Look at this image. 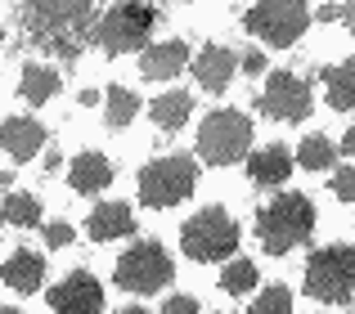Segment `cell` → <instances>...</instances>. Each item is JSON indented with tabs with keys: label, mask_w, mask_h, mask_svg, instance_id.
I'll return each instance as SVG.
<instances>
[{
	"label": "cell",
	"mask_w": 355,
	"mask_h": 314,
	"mask_svg": "<svg viewBox=\"0 0 355 314\" xmlns=\"http://www.w3.org/2000/svg\"><path fill=\"white\" fill-rule=\"evenodd\" d=\"M99 14L86 0H36V5H18V27L36 50L54 54V59H77L90 41H95Z\"/></svg>",
	"instance_id": "cell-1"
},
{
	"label": "cell",
	"mask_w": 355,
	"mask_h": 314,
	"mask_svg": "<svg viewBox=\"0 0 355 314\" xmlns=\"http://www.w3.org/2000/svg\"><path fill=\"white\" fill-rule=\"evenodd\" d=\"M315 229V207L302 193H279L275 202H266L257 216V238L270 256H284L293 247H302Z\"/></svg>",
	"instance_id": "cell-2"
},
{
	"label": "cell",
	"mask_w": 355,
	"mask_h": 314,
	"mask_svg": "<svg viewBox=\"0 0 355 314\" xmlns=\"http://www.w3.org/2000/svg\"><path fill=\"white\" fill-rule=\"evenodd\" d=\"M180 247H184V256L198 261V265H211V261H220V256H234V247H239L234 216H230L225 207H202L193 220H184Z\"/></svg>",
	"instance_id": "cell-3"
},
{
	"label": "cell",
	"mask_w": 355,
	"mask_h": 314,
	"mask_svg": "<svg viewBox=\"0 0 355 314\" xmlns=\"http://www.w3.org/2000/svg\"><path fill=\"white\" fill-rule=\"evenodd\" d=\"M193 184H198V166H193V157L175 153V157H157V162H148L144 171H139V202L144 207H175V202H184L193 193Z\"/></svg>",
	"instance_id": "cell-4"
},
{
	"label": "cell",
	"mask_w": 355,
	"mask_h": 314,
	"mask_svg": "<svg viewBox=\"0 0 355 314\" xmlns=\"http://www.w3.org/2000/svg\"><path fill=\"white\" fill-rule=\"evenodd\" d=\"M306 292H311L315 301H333V306H342V301H351L355 292V247H320V252L306 261Z\"/></svg>",
	"instance_id": "cell-5"
},
{
	"label": "cell",
	"mask_w": 355,
	"mask_h": 314,
	"mask_svg": "<svg viewBox=\"0 0 355 314\" xmlns=\"http://www.w3.org/2000/svg\"><path fill=\"white\" fill-rule=\"evenodd\" d=\"M248 144H252V122L239 108H216V113L198 126V153L207 157L211 166L243 162V157H248Z\"/></svg>",
	"instance_id": "cell-6"
},
{
	"label": "cell",
	"mask_w": 355,
	"mask_h": 314,
	"mask_svg": "<svg viewBox=\"0 0 355 314\" xmlns=\"http://www.w3.org/2000/svg\"><path fill=\"white\" fill-rule=\"evenodd\" d=\"M311 9L306 5H297V0H266V5H252L248 14H243V27H248L252 36H261V41H270V45H293V41H302V32L311 27Z\"/></svg>",
	"instance_id": "cell-7"
},
{
	"label": "cell",
	"mask_w": 355,
	"mask_h": 314,
	"mask_svg": "<svg viewBox=\"0 0 355 314\" xmlns=\"http://www.w3.org/2000/svg\"><path fill=\"white\" fill-rule=\"evenodd\" d=\"M153 23L157 14L148 5H113L95 23V45H104V54H130L139 50V41H148Z\"/></svg>",
	"instance_id": "cell-8"
},
{
	"label": "cell",
	"mask_w": 355,
	"mask_h": 314,
	"mask_svg": "<svg viewBox=\"0 0 355 314\" xmlns=\"http://www.w3.org/2000/svg\"><path fill=\"white\" fill-rule=\"evenodd\" d=\"M166 283H171V256L162 252V243H135L130 252L117 256V288L144 297Z\"/></svg>",
	"instance_id": "cell-9"
},
{
	"label": "cell",
	"mask_w": 355,
	"mask_h": 314,
	"mask_svg": "<svg viewBox=\"0 0 355 314\" xmlns=\"http://www.w3.org/2000/svg\"><path fill=\"white\" fill-rule=\"evenodd\" d=\"M261 113L270 122H302L311 113V86L293 72H275L261 90Z\"/></svg>",
	"instance_id": "cell-10"
},
{
	"label": "cell",
	"mask_w": 355,
	"mask_h": 314,
	"mask_svg": "<svg viewBox=\"0 0 355 314\" xmlns=\"http://www.w3.org/2000/svg\"><path fill=\"white\" fill-rule=\"evenodd\" d=\"M50 310L54 314H99L104 310V288H99L95 274L77 270L50 292Z\"/></svg>",
	"instance_id": "cell-11"
},
{
	"label": "cell",
	"mask_w": 355,
	"mask_h": 314,
	"mask_svg": "<svg viewBox=\"0 0 355 314\" xmlns=\"http://www.w3.org/2000/svg\"><path fill=\"white\" fill-rule=\"evenodd\" d=\"M45 144V126L32 122V117H9L0 122V149H5L14 162H32Z\"/></svg>",
	"instance_id": "cell-12"
},
{
	"label": "cell",
	"mask_w": 355,
	"mask_h": 314,
	"mask_svg": "<svg viewBox=\"0 0 355 314\" xmlns=\"http://www.w3.org/2000/svg\"><path fill=\"white\" fill-rule=\"evenodd\" d=\"M234 68H239V54H230L225 45H207V50L193 59V77H198L202 90L220 95V90L234 81Z\"/></svg>",
	"instance_id": "cell-13"
},
{
	"label": "cell",
	"mask_w": 355,
	"mask_h": 314,
	"mask_svg": "<svg viewBox=\"0 0 355 314\" xmlns=\"http://www.w3.org/2000/svg\"><path fill=\"white\" fill-rule=\"evenodd\" d=\"M248 175L257 189H279V184H288V175H293V157H288L284 144H270V149H257L248 157Z\"/></svg>",
	"instance_id": "cell-14"
},
{
	"label": "cell",
	"mask_w": 355,
	"mask_h": 314,
	"mask_svg": "<svg viewBox=\"0 0 355 314\" xmlns=\"http://www.w3.org/2000/svg\"><path fill=\"white\" fill-rule=\"evenodd\" d=\"M0 279H5L14 292H36V288H41V279H45V256L18 247V252L0 265Z\"/></svg>",
	"instance_id": "cell-15"
},
{
	"label": "cell",
	"mask_w": 355,
	"mask_h": 314,
	"mask_svg": "<svg viewBox=\"0 0 355 314\" xmlns=\"http://www.w3.org/2000/svg\"><path fill=\"white\" fill-rule=\"evenodd\" d=\"M184 63H189V45L184 41H162V45H148L144 50L139 68H144L148 81H166V77H175Z\"/></svg>",
	"instance_id": "cell-16"
},
{
	"label": "cell",
	"mask_w": 355,
	"mask_h": 314,
	"mask_svg": "<svg viewBox=\"0 0 355 314\" xmlns=\"http://www.w3.org/2000/svg\"><path fill=\"white\" fill-rule=\"evenodd\" d=\"M130 229H135V220H130V207H126V202H104V207L90 211L86 234L95 238V243H108V238H126Z\"/></svg>",
	"instance_id": "cell-17"
},
{
	"label": "cell",
	"mask_w": 355,
	"mask_h": 314,
	"mask_svg": "<svg viewBox=\"0 0 355 314\" xmlns=\"http://www.w3.org/2000/svg\"><path fill=\"white\" fill-rule=\"evenodd\" d=\"M68 175H72V189L77 193H99L113 184V162L104 153H81V157H72Z\"/></svg>",
	"instance_id": "cell-18"
},
{
	"label": "cell",
	"mask_w": 355,
	"mask_h": 314,
	"mask_svg": "<svg viewBox=\"0 0 355 314\" xmlns=\"http://www.w3.org/2000/svg\"><path fill=\"white\" fill-rule=\"evenodd\" d=\"M324 86H329V104L338 113H355V54L324 72Z\"/></svg>",
	"instance_id": "cell-19"
},
{
	"label": "cell",
	"mask_w": 355,
	"mask_h": 314,
	"mask_svg": "<svg viewBox=\"0 0 355 314\" xmlns=\"http://www.w3.org/2000/svg\"><path fill=\"white\" fill-rule=\"evenodd\" d=\"M193 113V99L184 95V90H166V95H157L153 104H148V117H153L162 131H175V126H184Z\"/></svg>",
	"instance_id": "cell-20"
},
{
	"label": "cell",
	"mask_w": 355,
	"mask_h": 314,
	"mask_svg": "<svg viewBox=\"0 0 355 314\" xmlns=\"http://www.w3.org/2000/svg\"><path fill=\"white\" fill-rule=\"evenodd\" d=\"M54 95H59V72L54 68H27L23 72V81H18V99H23V104L41 108V104H50Z\"/></svg>",
	"instance_id": "cell-21"
},
{
	"label": "cell",
	"mask_w": 355,
	"mask_h": 314,
	"mask_svg": "<svg viewBox=\"0 0 355 314\" xmlns=\"http://www.w3.org/2000/svg\"><path fill=\"white\" fill-rule=\"evenodd\" d=\"M0 220L14 229H32V225H41V202L32 193H9L5 207H0Z\"/></svg>",
	"instance_id": "cell-22"
},
{
	"label": "cell",
	"mask_w": 355,
	"mask_h": 314,
	"mask_svg": "<svg viewBox=\"0 0 355 314\" xmlns=\"http://www.w3.org/2000/svg\"><path fill=\"white\" fill-rule=\"evenodd\" d=\"M333 157H338V149H333V144L324 140V135H306L302 149H297V162H302L306 171H329Z\"/></svg>",
	"instance_id": "cell-23"
},
{
	"label": "cell",
	"mask_w": 355,
	"mask_h": 314,
	"mask_svg": "<svg viewBox=\"0 0 355 314\" xmlns=\"http://www.w3.org/2000/svg\"><path fill=\"white\" fill-rule=\"evenodd\" d=\"M135 113H139V99L130 95L126 86H113V90H108V126H113V131L130 126V122H135Z\"/></svg>",
	"instance_id": "cell-24"
},
{
	"label": "cell",
	"mask_w": 355,
	"mask_h": 314,
	"mask_svg": "<svg viewBox=\"0 0 355 314\" xmlns=\"http://www.w3.org/2000/svg\"><path fill=\"white\" fill-rule=\"evenodd\" d=\"M220 288L234 292V297H248V292L257 288V265L252 261H230L225 274H220Z\"/></svg>",
	"instance_id": "cell-25"
},
{
	"label": "cell",
	"mask_w": 355,
	"mask_h": 314,
	"mask_svg": "<svg viewBox=\"0 0 355 314\" xmlns=\"http://www.w3.org/2000/svg\"><path fill=\"white\" fill-rule=\"evenodd\" d=\"M252 314H293V292H288L284 283L266 288L257 301H252Z\"/></svg>",
	"instance_id": "cell-26"
},
{
	"label": "cell",
	"mask_w": 355,
	"mask_h": 314,
	"mask_svg": "<svg viewBox=\"0 0 355 314\" xmlns=\"http://www.w3.org/2000/svg\"><path fill=\"white\" fill-rule=\"evenodd\" d=\"M333 193H338L342 202H355V166H342V171L333 175Z\"/></svg>",
	"instance_id": "cell-27"
},
{
	"label": "cell",
	"mask_w": 355,
	"mask_h": 314,
	"mask_svg": "<svg viewBox=\"0 0 355 314\" xmlns=\"http://www.w3.org/2000/svg\"><path fill=\"white\" fill-rule=\"evenodd\" d=\"M320 18L324 23H347L355 32V5H320Z\"/></svg>",
	"instance_id": "cell-28"
},
{
	"label": "cell",
	"mask_w": 355,
	"mask_h": 314,
	"mask_svg": "<svg viewBox=\"0 0 355 314\" xmlns=\"http://www.w3.org/2000/svg\"><path fill=\"white\" fill-rule=\"evenodd\" d=\"M45 243L50 247H68L72 243V225H63V220L59 225H45Z\"/></svg>",
	"instance_id": "cell-29"
},
{
	"label": "cell",
	"mask_w": 355,
	"mask_h": 314,
	"mask_svg": "<svg viewBox=\"0 0 355 314\" xmlns=\"http://www.w3.org/2000/svg\"><path fill=\"white\" fill-rule=\"evenodd\" d=\"M162 314H198V301L193 297H166Z\"/></svg>",
	"instance_id": "cell-30"
},
{
	"label": "cell",
	"mask_w": 355,
	"mask_h": 314,
	"mask_svg": "<svg viewBox=\"0 0 355 314\" xmlns=\"http://www.w3.org/2000/svg\"><path fill=\"white\" fill-rule=\"evenodd\" d=\"M239 68H248V72H266V54H261V50H243V54H239Z\"/></svg>",
	"instance_id": "cell-31"
},
{
	"label": "cell",
	"mask_w": 355,
	"mask_h": 314,
	"mask_svg": "<svg viewBox=\"0 0 355 314\" xmlns=\"http://www.w3.org/2000/svg\"><path fill=\"white\" fill-rule=\"evenodd\" d=\"M342 153H351V157H355V126L347 131V140H342Z\"/></svg>",
	"instance_id": "cell-32"
},
{
	"label": "cell",
	"mask_w": 355,
	"mask_h": 314,
	"mask_svg": "<svg viewBox=\"0 0 355 314\" xmlns=\"http://www.w3.org/2000/svg\"><path fill=\"white\" fill-rule=\"evenodd\" d=\"M117 314H148V310H139V306H126V310H117Z\"/></svg>",
	"instance_id": "cell-33"
},
{
	"label": "cell",
	"mask_w": 355,
	"mask_h": 314,
	"mask_svg": "<svg viewBox=\"0 0 355 314\" xmlns=\"http://www.w3.org/2000/svg\"><path fill=\"white\" fill-rule=\"evenodd\" d=\"M0 314H18V310H9V306H5V310H0Z\"/></svg>",
	"instance_id": "cell-34"
}]
</instances>
